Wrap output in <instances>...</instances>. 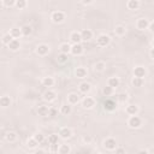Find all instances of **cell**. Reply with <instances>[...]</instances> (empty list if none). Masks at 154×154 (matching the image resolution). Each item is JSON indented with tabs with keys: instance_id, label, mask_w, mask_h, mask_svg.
Here are the masks:
<instances>
[{
	"instance_id": "obj_1",
	"label": "cell",
	"mask_w": 154,
	"mask_h": 154,
	"mask_svg": "<svg viewBox=\"0 0 154 154\" xmlns=\"http://www.w3.org/2000/svg\"><path fill=\"white\" fill-rule=\"evenodd\" d=\"M141 125H142V119L137 114L129 117V119H128V126L130 129H138V128H141Z\"/></svg>"
},
{
	"instance_id": "obj_2",
	"label": "cell",
	"mask_w": 154,
	"mask_h": 154,
	"mask_svg": "<svg viewBox=\"0 0 154 154\" xmlns=\"http://www.w3.org/2000/svg\"><path fill=\"white\" fill-rule=\"evenodd\" d=\"M51 19L55 24H60L65 20V13L63 11H53L51 14Z\"/></svg>"
},
{
	"instance_id": "obj_3",
	"label": "cell",
	"mask_w": 154,
	"mask_h": 154,
	"mask_svg": "<svg viewBox=\"0 0 154 154\" xmlns=\"http://www.w3.org/2000/svg\"><path fill=\"white\" fill-rule=\"evenodd\" d=\"M111 43V37L107 34H100L96 37V45L99 47H106Z\"/></svg>"
},
{
	"instance_id": "obj_4",
	"label": "cell",
	"mask_w": 154,
	"mask_h": 154,
	"mask_svg": "<svg viewBox=\"0 0 154 154\" xmlns=\"http://www.w3.org/2000/svg\"><path fill=\"white\" fill-rule=\"evenodd\" d=\"M81 103H82V107H83L84 109H91V108H94V106L96 105V101H95V99L91 97V96H84L83 100L81 101Z\"/></svg>"
},
{
	"instance_id": "obj_5",
	"label": "cell",
	"mask_w": 154,
	"mask_h": 154,
	"mask_svg": "<svg viewBox=\"0 0 154 154\" xmlns=\"http://www.w3.org/2000/svg\"><path fill=\"white\" fill-rule=\"evenodd\" d=\"M102 144H103V148L106 150H111L112 152V150H114L117 148V141L113 137H107L106 140H103Z\"/></svg>"
},
{
	"instance_id": "obj_6",
	"label": "cell",
	"mask_w": 154,
	"mask_h": 154,
	"mask_svg": "<svg viewBox=\"0 0 154 154\" xmlns=\"http://www.w3.org/2000/svg\"><path fill=\"white\" fill-rule=\"evenodd\" d=\"M58 134H59L60 138H63V140H69V138H71L72 135H73L72 129H71V128H67V126H63V128H60V130H59Z\"/></svg>"
},
{
	"instance_id": "obj_7",
	"label": "cell",
	"mask_w": 154,
	"mask_h": 154,
	"mask_svg": "<svg viewBox=\"0 0 154 154\" xmlns=\"http://www.w3.org/2000/svg\"><path fill=\"white\" fill-rule=\"evenodd\" d=\"M36 54L40 55V57H45L49 53V46L46 45V43H40L36 46V49H35Z\"/></svg>"
},
{
	"instance_id": "obj_8",
	"label": "cell",
	"mask_w": 154,
	"mask_h": 154,
	"mask_svg": "<svg viewBox=\"0 0 154 154\" xmlns=\"http://www.w3.org/2000/svg\"><path fill=\"white\" fill-rule=\"evenodd\" d=\"M102 107L107 112H113L117 108V102L114 100H112V99H106L103 101V103H102Z\"/></svg>"
},
{
	"instance_id": "obj_9",
	"label": "cell",
	"mask_w": 154,
	"mask_h": 154,
	"mask_svg": "<svg viewBox=\"0 0 154 154\" xmlns=\"http://www.w3.org/2000/svg\"><path fill=\"white\" fill-rule=\"evenodd\" d=\"M149 23H150V22H149L147 18H138L137 22H136V28H137L138 30H141V31L147 30V29L149 28Z\"/></svg>"
},
{
	"instance_id": "obj_10",
	"label": "cell",
	"mask_w": 154,
	"mask_h": 154,
	"mask_svg": "<svg viewBox=\"0 0 154 154\" xmlns=\"http://www.w3.org/2000/svg\"><path fill=\"white\" fill-rule=\"evenodd\" d=\"M132 73H134V76H135V77L144 78V77H146V75H147V70H146V67H144V66L138 65V66H135V67H134Z\"/></svg>"
},
{
	"instance_id": "obj_11",
	"label": "cell",
	"mask_w": 154,
	"mask_h": 154,
	"mask_svg": "<svg viewBox=\"0 0 154 154\" xmlns=\"http://www.w3.org/2000/svg\"><path fill=\"white\" fill-rule=\"evenodd\" d=\"M42 97H43V100H45L46 102H53V101L57 99V93H55L54 90L48 89V90H46V91L43 93Z\"/></svg>"
},
{
	"instance_id": "obj_12",
	"label": "cell",
	"mask_w": 154,
	"mask_h": 154,
	"mask_svg": "<svg viewBox=\"0 0 154 154\" xmlns=\"http://www.w3.org/2000/svg\"><path fill=\"white\" fill-rule=\"evenodd\" d=\"M84 52V47L82 46V43H73L71 47V54L72 55H82Z\"/></svg>"
},
{
	"instance_id": "obj_13",
	"label": "cell",
	"mask_w": 154,
	"mask_h": 154,
	"mask_svg": "<svg viewBox=\"0 0 154 154\" xmlns=\"http://www.w3.org/2000/svg\"><path fill=\"white\" fill-rule=\"evenodd\" d=\"M79 102H81V99H79V95L77 93H70L67 95V103L73 106V105H77Z\"/></svg>"
},
{
	"instance_id": "obj_14",
	"label": "cell",
	"mask_w": 154,
	"mask_h": 154,
	"mask_svg": "<svg viewBox=\"0 0 154 154\" xmlns=\"http://www.w3.org/2000/svg\"><path fill=\"white\" fill-rule=\"evenodd\" d=\"M75 76H76L77 78H79V79H83V78H85V77L88 76V71H87L85 67L78 66V67L75 70Z\"/></svg>"
},
{
	"instance_id": "obj_15",
	"label": "cell",
	"mask_w": 154,
	"mask_h": 154,
	"mask_svg": "<svg viewBox=\"0 0 154 154\" xmlns=\"http://www.w3.org/2000/svg\"><path fill=\"white\" fill-rule=\"evenodd\" d=\"M125 112H126V114H129V116H135V114H138V112H140V107L137 106V105H128L126 107H125Z\"/></svg>"
},
{
	"instance_id": "obj_16",
	"label": "cell",
	"mask_w": 154,
	"mask_h": 154,
	"mask_svg": "<svg viewBox=\"0 0 154 154\" xmlns=\"http://www.w3.org/2000/svg\"><path fill=\"white\" fill-rule=\"evenodd\" d=\"M4 137H5V141H6V142L13 143V142L17 141L18 135H17V132H14V131H7V132L4 135Z\"/></svg>"
},
{
	"instance_id": "obj_17",
	"label": "cell",
	"mask_w": 154,
	"mask_h": 154,
	"mask_svg": "<svg viewBox=\"0 0 154 154\" xmlns=\"http://www.w3.org/2000/svg\"><path fill=\"white\" fill-rule=\"evenodd\" d=\"M70 41L72 43H81L83 40H82V35H81V31H72L70 34Z\"/></svg>"
},
{
	"instance_id": "obj_18",
	"label": "cell",
	"mask_w": 154,
	"mask_h": 154,
	"mask_svg": "<svg viewBox=\"0 0 154 154\" xmlns=\"http://www.w3.org/2000/svg\"><path fill=\"white\" fill-rule=\"evenodd\" d=\"M7 47H8L10 51H12V52H17V51L20 48V42H19L18 38H13V40L7 45Z\"/></svg>"
},
{
	"instance_id": "obj_19",
	"label": "cell",
	"mask_w": 154,
	"mask_h": 154,
	"mask_svg": "<svg viewBox=\"0 0 154 154\" xmlns=\"http://www.w3.org/2000/svg\"><path fill=\"white\" fill-rule=\"evenodd\" d=\"M107 84H108L109 87H112L113 89H116V88L119 87V84H120V79H119V77H117V76L109 77V78L107 79Z\"/></svg>"
},
{
	"instance_id": "obj_20",
	"label": "cell",
	"mask_w": 154,
	"mask_h": 154,
	"mask_svg": "<svg viewBox=\"0 0 154 154\" xmlns=\"http://www.w3.org/2000/svg\"><path fill=\"white\" fill-rule=\"evenodd\" d=\"M78 89H79V91L82 94H88L91 90V85L88 82H81L79 85H78Z\"/></svg>"
},
{
	"instance_id": "obj_21",
	"label": "cell",
	"mask_w": 154,
	"mask_h": 154,
	"mask_svg": "<svg viewBox=\"0 0 154 154\" xmlns=\"http://www.w3.org/2000/svg\"><path fill=\"white\" fill-rule=\"evenodd\" d=\"M59 112H60L63 116H70L71 112H72V105H70V103H64V105H61Z\"/></svg>"
},
{
	"instance_id": "obj_22",
	"label": "cell",
	"mask_w": 154,
	"mask_h": 154,
	"mask_svg": "<svg viewBox=\"0 0 154 154\" xmlns=\"http://www.w3.org/2000/svg\"><path fill=\"white\" fill-rule=\"evenodd\" d=\"M81 35H82V40L83 41H90L93 38V31L90 29H83L81 30Z\"/></svg>"
},
{
	"instance_id": "obj_23",
	"label": "cell",
	"mask_w": 154,
	"mask_h": 154,
	"mask_svg": "<svg viewBox=\"0 0 154 154\" xmlns=\"http://www.w3.org/2000/svg\"><path fill=\"white\" fill-rule=\"evenodd\" d=\"M140 0H129L126 2V7L130 10V11H136L140 8Z\"/></svg>"
},
{
	"instance_id": "obj_24",
	"label": "cell",
	"mask_w": 154,
	"mask_h": 154,
	"mask_svg": "<svg viewBox=\"0 0 154 154\" xmlns=\"http://www.w3.org/2000/svg\"><path fill=\"white\" fill-rule=\"evenodd\" d=\"M8 32L11 34V36H12L13 38H19V37L23 36V32H22V29H20V28H16V26H14V28H11Z\"/></svg>"
},
{
	"instance_id": "obj_25",
	"label": "cell",
	"mask_w": 154,
	"mask_h": 154,
	"mask_svg": "<svg viewBox=\"0 0 154 154\" xmlns=\"http://www.w3.org/2000/svg\"><path fill=\"white\" fill-rule=\"evenodd\" d=\"M0 106L2 108H7L8 106H11V99L8 95H2L0 97Z\"/></svg>"
},
{
	"instance_id": "obj_26",
	"label": "cell",
	"mask_w": 154,
	"mask_h": 154,
	"mask_svg": "<svg viewBox=\"0 0 154 154\" xmlns=\"http://www.w3.org/2000/svg\"><path fill=\"white\" fill-rule=\"evenodd\" d=\"M42 85L43 87H47V88H51L54 85V78L51 77V76H46L42 78Z\"/></svg>"
},
{
	"instance_id": "obj_27",
	"label": "cell",
	"mask_w": 154,
	"mask_h": 154,
	"mask_svg": "<svg viewBox=\"0 0 154 154\" xmlns=\"http://www.w3.org/2000/svg\"><path fill=\"white\" fill-rule=\"evenodd\" d=\"M48 112H49V107L46 106V105H40V106L37 107V114L41 116V117L48 116Z\"/></svg>"
},
{
	"instance_id": "obj_28",
	"label": "cell",
	"mask_w": 154,
	"mask_h": 154,
	"mask_svg": "<svg viewBox=\"0 0 154 154\" xmlns=\"http://www.w3.org/2000/svg\"><path fill=\"white\" fill-rule=\"evenodd\" d=\"M71 47H72V45H70L69 42H63V43L59 46V51H60L61 53L69 54V53H71Z\"/></svg>"
},
{
	"instance_id": "obj_29",
	"label": "cell",
	"mask_w": 154,
	"mask_h": 154,
	"mask_svg": "<svg viewBox=\"0 0 154 154\" xmlns=\"http://www.w3.org/2000/svg\"><path fill=\"white\" fill-rule=\"evenodd\" d=\"M57 61H58V64H61V65L66 64L69 61V54L60 52V54H58V57H57Z\"/></svg>"
},
{
	"instance_id": "obj_30",
	"label": "cell",
	"mask_w": 154,
	"mask_h": 154,
	"mask_svg": "<svg viewBox=\"0 0 154 154\" xmlns=\"http://www.w3.org/2000/svg\"><path fill=\"white\" fill-rule=\"evenodd\" d=\"M94 70H95L96 72H103V71L106 70V63L102 61V60L96 61L95 65H94Z\"/></svg>"
},
{
	"instance_id": "obj_31",
	"label": "cell",
	"mask_w": 154,
	"mask_h": 154,
	"mask_svg": "<svg viewBox=\"0 0 154 154\" xmlns=\"http://www.w3.org/2000/svg\"><path fill=\"white\" fill-rule=\"evenodd\" d=\"M143 83H144V79H143V78H140V77H135V76H134L132 79H131V85L135 87V88L142 87Z\"/></svg>"
},
{
	"instance_id": "obj_32",
	"label": "cell",
	"mask_w": 154,
	"mask_h": 154,
	"mask_svg": "<svg viewBox=\"0 0 154 154\" xmlns=\"http://www.w3.org/2000/svg\"><path fill=\"white\" fill-rule=\"evenodd\" d=\"M114 34H116L117 36L122 37V36H124V35L126 34V28H125L124 25H117V26L114 28Z\"/></svg>"
},
{
	"instance_id": "obj_33",
	"label": "cell",
	"mask_w": 154,
	"mask_h": 154,
	"mask_svg": "<svg viewBox=\"0 0 154 154\" xmlns=\"http://www.w3.org/2000/svg\"><path fill=\"white\" fill-rule=\"evenodd\" d=\"M38 144H40V143L35 140V137H34V136H32V137H30V138L26 141V147H28L29 149H35Z\"/></svg>"
},
{
	"instance_id": "obj_34",
	"label": "cell",
	"mask_w": 154,
	"mask_h": 154,
	"mask_svg": "<svg viewBox=\"0 0 154 154\" xmlns=\"http://www.w3.org/2000/svg\"><path fill=\"white\" fill-rule=\"evenodd\" d=\"M20 29H22L23 36H30V35L32 34V26H31V25H29V24H25V25H23Z\"/></svg>"
},
{
	"instance_id": "obj_35",
	"label": "cell",
	"mask_w": 154,
	"mask_h": 154,
	"mask_svg": "<svg viewBox=\"0 0 154 154\" xmlns=\"http://www.w3.org/2000/svg\"><path fill=\"white\" fill-rule=\"evenodd\" d=\"M48 144H55V143H59V140H60V136H59V134L57 135V134H52V135H49L48 136Z\"/></svg>"
},
{
	"instance_id": "obj_36",
	"label": "cell",
	"mask_w": 154,
	"mask_h": 154,
	"mask_svg": "<svg viewBox=\"0 0 154 154\" xmlns=\"http://www.w3.org/2000/svg\"><path fill=\"white\" fill-rule=\"evenodd\" d=\"M58 153L59 154H69V153H71V147L69 144H60Z\"/></svg>"
},
{
	"instance_id": "obj_37",
	"label": "cell",
	"mask_w": 154,
	"mask_h": 154,
	"mask_svg": "<svg viewBox=\"0 0 154 154\" xmlns=\"http://www.w3.org/2000/svg\"><path fill=\"white\" fill-rule=\"evenodd\" d=\"M12 40H13V37L11 36V34H10V32L4 34V35H2V37H1V42H2V45H5V46H7Z\"/></svg>"
},
{
	"instance_id": "obj_38",
	"label": "cell",
	"mask_w": 154,
	"mask_h": 154,
	"mask_svg": "<svg viewBox=\"0 0 154 154\" xmlns=\"http://www.w3.org/2000/svg\"><path fill=\"white\" fill-rule=\"evenodd\" d=\"M113 91H114V89H113L112 87H109L108 84L102 88V95H103V96H111V95L113 94Z\"/></svg>"
},
{
	"instance_id": "obj_39",
	"label": "cell",
	"mask_w": 154,
	"mask_h": 154,
	"mask_svg": "<svg viewBox=\"0 0 154 154\" xmlns=\"http://www.w3.org/2000/svg\"><path fill=\"white\" fill-rule=\"evenodd\" d=\"M26 5H28L26 0H17V1H16V7H17L18 10H23V8H25Z\"/></svg>"
},
{
	"instance_id": "obj_40",
	"label": "cell",
	"mask_w": 154,
	"mask_h": 154,
	"mask_svg": "<svg viewBox=\"0 0 154 154\" xmlns=\"http://www.w3.org/2000/svg\"><path fill=\"white\" fill-rule=\"evenodd\" d=\"M117 99H118L119 102H125L129 99V95L126 93H120V94H118V97Z\"/></svg>"
},
{
	"instance_id": "obj_41",
	"label": "cell",
	"mask_w": 154,
	"mask_h": 154,
	"mask_svg": "<svg viewBox=\"0 0 154 154\" xmlns=\"http://www.w3.org/2000/svg\"><path fill=\"white\" fill-rule=\"evenodd\" d=\"M16 1L17 0H2V5L5 7H12V6H16Z\"/></svg>"
},
{
	"instance_id": "obj_42",
	"label": "cell",
	"mask_w": 154,
	"mask_h": 154,
	"mask_svg": "<svg viewBox=\"0 0 154 154\" xmlns=\"http://www.w3.org/2000/svg\"><path fill=\"white\" fill-rule=\"evenodd\" d=\"M34 137H35V140H36V141H37L40 144H41V143H42V142L46 140V138H45V136H43V134H41V132L35 134V135H34Z\"/></svg>"
},
{
	"instance_id": "obj_43",
	"label": "cell",
	"mask_w": 154,
	"mask_h": 154,
	"mask_svg": "<svg viewBox=\"0 0 154 154\" xmlns=\"http://www.w3.org/2000/svg\"><path fill=\"white\" fill-rule=\"evenodd\" d=\"M55 116H58V109L54 107H49V112H48V117L54 118Z\"/></svg>"
},
{
	"instance_id": "obj_44",
	"label": "cell",
	"mask_w": 154,
	"mask_h": 154,
	"mask_svg": "<svg viewBox=\"0 0 154 154\" xmlns=\"http://www.w3.org/2000/svg\"><path fill=\"white\" fill-rule=\"evenodd\" d=\"M58 150H59V143L49 144V152L51 153H58Z\"/></svg>"
},
{
	"instance_id": "obj_45",
	"label": "cell",
	"mask_w": 154,
	"mask_h": 154,
	"mask_svg": "<svg viewBox=\"0 0 154 154\" xmlns=\"http://www.w3.org/2000/svg\"><path fill=\"white\" fill-rule=\"evenodd\" d=\"M82 141H83V143H84V144H90V143H91V141H93V138H91V136L85 135V136H83V137H82Z\"/></svg>"
},
{
	"instance_id": "obj_46",
	"label": "cell",
	"mask_w": 154,
	"mask_h": 154,
	"mask_svg": "<svg viewBox=\"0 0 154 154\" xmlns=\"http://www.w3.org/2000/svg\"><path fill=\"white\" fill-rule=\"evenodd\" d=\"M114 152H116L117 154H120V153H125V149H124V148H118V147H117V148L114 149Z\"/></svg>"
},
{
	"instance_id": "obj_47",
	"label": "cell",
	"mask_w": 154,
	"mask_h": 154,
	"mask_svg": "<svg viewBox=\"0 0 154 154\" xmlns=\"http://www.w3.org/2000/svg\"><path fill=\"white\" fill-rule=\"evenodd\" d=\"M93 1H94V0H81V2H82L83 5H90V4H93Z\"/></svg>"
},
{
	"instance_id": "obj_48",
	"label": "cell",
	"mask_w": 154,
	"mask_h": 154,
	"mask_svg": "<svg viewBox=\"0 0 154 154\" xmlns=\"http://www.w3.org/2000/svg\"><path fill=\"white\" fill-rule=\"evenodd\" d=\"M148 29L150 30V32L154 34V22H150V23H149V28H148Z\"/></svg>"
},
{
	"instance_id": "obj_49",
	"label": "cell",
	"mask_w": 154,
	"mask_h": 154,
	"mask_svg": "<svg viewBox=\"0 0 154 154\" xmlns=\"http://www.w3.org/2000/svg\"><path fill=\"white\" fill-rule=\"evenodd\" d=\"M149 57H150L152 59H154V47L150 48V51H149Z\"/></svg>"
},
{
	"instance_id": "obj_50",
	"label": "cell",
	"mask_w": 154,
	"mask_h": 154,
	"mask_svg": "<svg viewBox=\"0 0 154 154\" xmlns=\"http://www.w3.org/2000/svg\"><path fill=\"white\" fill-rule=\"evenodd\" d=\"M35 153H36V154H41V153H45V150H43V149H36Z\"/></svg>"
},
{
	"instance_id": "obj_51",
	"label": "cell",
	"mask_w": 154,
	"mask_h": 154,
	"mask_svg": "<svg viewBox=\"0 0 154 154\" xmlns=\"http://www.w3.org/2000/svg\"><path fill=\"white\" fill-rule=\"evenodd\" d=\"M140 153H148V150H147V149H141Z\"/></svg>"
},
{
	"instance_id": "obj_52",
	"label": "cell",
	"mask_w": 154,
	"mask_h": 154,
	"mask_svg": "<svg viewBox=\"0 0 154 154\" xmlns=\"http://www.w3.org/2000/svg\"><path fill=\"white\" fill-rule=\"evenodd\" d=\"M153 47H154V40H153Z\"/></svg>"
},
{
	"instance_id": "obj_53",
	"label": "cell",
	"mask_w": 154,
	"mask_h": 154,
	"mask_svg": "<svg viewBox=\"0 0 154 154\" xmlns=\"http://www.w3.org/2000/svg\"><path fill=\"white\" fill-rule=\"evenodd\" d=\"M153 1H154V0H153Z\"/></svg>"
}]
</instances>
